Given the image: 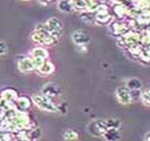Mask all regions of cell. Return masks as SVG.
I'll return each instance as SVG.
<instances>
[{
  "mask_svg": "<svg viewBox=\"0 0 150 141\" xmlns=\"http://www.w3.org/2000/svg\"><path fill=\"white\" fill-rule=\"evenodd\" d=\"M104 122H105V125H106L107 129H108V128L118 129L119 127H120V122H119L118 120L110 119V120H106V121H104Z\"/></svg>",
  "mask_w": 150,
  "mask_h": 141,
  "instance_id": "16",
  "label": "cell"
},
{
  "mask_svg": "<svg viewBox=\"0 0 150 141\" xmlns=\"http://www.w3.org/2000/svg\"><path fill=\"white\" fill-rule=\"evenodd\" d=\"M103 137L105 140L107 141H118L121 138V135L119 133L118 129L116 128H108L105 130V133L103 134Z\"/></svg>",
  "mask_w": 150,
  "mask_h": 141,
  "instance_id": "7",
  "label": "cell"
},
{
  "mask_svg": "<svg viewBox=\"0 0 150 141\" xmlns=\"http://www.w3.org/2000/svg\"><path fill=\"white\" fill-rule=\"evenodd\" d=\"M17 105H18L22 109H27L30 107V100L28 98H25V97H23V98H19L17 100Z\"/></svg>",
  "mask_w": 150,
  "mask_h": 141,
  "instance_id": "17",
  "label": "cell"
},
{
  "mask_svg": "<svg viewBox=\"0 0 150 141\" xmlns=\"http://www.w3.org/2000/svg\"><path fill=\"white\" fill-rule=\"evenodd\" d=\"M18 67L22 72H30L35 69L33 61H32V59H29V58L21 59L18 62Z\"/></svg>",
  "mask_w": 150,
  "mask_h": 141,
  "instance_id": "8",
  "label": "cell"
},
{
  "mask_svg": "<svg viewBox=\"0 0 150 141\" xmlns=\"http://www.w3.org/2000/svg\"><path fill=\"white\" fill-rule=\"evenodd\" d=\"M45 27L48 31L50 32V34L53 35L54 38H56L57 40L62 35L63 33V28L62 24L57 17H50L46 22H45Z\"/></svg>",
  "mask_w": 150,
  "mask_h": 141,
  "instance_id": "1",
  "label": "cell"
},
{
  "mask_svg": "<svg viewBox=\"0 0 150 141\" xmlns=\"http://www.w3.org/2000/svg\"><path fill=\"white\" fill-rule=\"evenodd\" d=\"M127 87H128L131 91H135V90H139L142 88V82L139 79L137 78H132L130 79L127 83Z\"/></svg>",
  "mask_w": 150,
  "mask_h": 141,
  "instance_id": "14",
  "label": "cell"
},
{
  "mask_svg": "<svg viewBox=\"0 0 150 141\" xmlns=\"http://www.w3.org/2000/svg\"><path fill=\"white\" fill-rule=\"evenodd\" d=\"M23 1H30V0H23Z\"/></svg>",
  "mask_w": 150,
  "mask_h": 141,
  "instance_id": "24",
  "label": "cell"
},
{
  "mask_svg": "<svg viewBox=\"0 0 150 141\" xmlns=\"http://www.w3.org/2000/svg\"><path fill=\"white\" fill-rule=\"evenodd\" d=\"M115 12L117 15L119 16H123L125 15V13L127 12V10H125V8L122 4H119V6H117L115 8Z\"/></svg>",
  "mask_w": 150,
  "mask_h": 141,
  "instance_id": "21",
  "label": "cell"
},
{
  "mask_svg": "<svg viewBox=\"0 0 150 141\" xmlns=\"http://www.w3.org/2000/svg\"><path fill=\"white\" fill-rule=\"evenodd\" d=\"M136 6L138 9H147V8H150V0H137L136 1Z\"/></svg>",
  "mask_w": 150,
  "mask_h": 141,
  "instance_id": "18",
  "label": "cell"
},
{
  "mask_svg": "<svg viewBox=\"0 0 150 141\" xmlns=\"http://www.w3.org/2000/svg\"><path fill=\"white\" fill-rule=\"evenodd\" d=\"M32 100L35 103V105L38 107H40L41 109L46 110V111H57V106L50 100V97H47L46 95L35 94V95H33Z\"/></svg>",
  "mask_w": 150,
  "mask_h": 141,
  "instance_id": "2",
  "label": "cell"
},
{
  "mask_svg": "<svg viewBox=\"0 0 150 141\" xmlns=\"http://www.w3.org/2000/svg\"><path fill=\"white\" fill-rule=\"evenodd\" d=\"M66 141H76L78 139V134L73 129H68L63 135Z\"/></svg>",
  "mask_w": 150,
  "mask_h": 141,
  "instance_id": "15",
  "label": "cell"
},
{
  "mask_svg": "<svg viewBox=\"0 0 150 141\" xmlns=\"http://www.w3.org/2000/svg\"><path fill=\"white\" fill-rule=\"evenodd\" d=\"M94 19L98 24H102V25H105L108 22H110L112 19V16L110 15L108 11H103V12H97L96 16H94Z\"/></svg>",
  "mask_w": 150,
  "mask_h": 141,
  "instance_id": "9",
  "label": "cell"
},
{
  "mask_svg": "<svg viewBox=\"0 0 150 141\" xmlns=\"http://www.w3.org/2000/svg\"><path fill=\"white\" fill-rule=\"evenodd\" d=\"M8 51V46L4 42H0V55H4Z\"/></svg>",
  "mask_w": 150,
  "mask_h": 141,
  "instance_id": "22",
  "label": "cell"
},
{
  "mask_svg": "<svg viewBox=\"0 0 150 141\" xmlns=\"http://www.w3.org/2000/svg\"><path fill=\"white\" fill-rule=\"evenodd\" d=\"M72 41L74 44L78 45V46H85L90 42V36L85 31L77 30L72 34Z\"/></svg>",
  "mask_w": 150,
  "mask_h": 141,
  "instance_id": "4",
  "label": "cell"
},
{
  "mask_svg": "<svg viewBox=\"0 0 150 141\" xmlns=\"http://www.w3.org/2000/svg\"><path fill=\"white\" fill-rule=\"evenodd\" d=\"M142 100L145 105L147 106H150V90H147L145 91L144 93L142 94Z\"/></svg>",
  "mask_w": 150,
  "mask_h": 141,
  "instance_id": "20",
  "label": "cell"
},
{
  "mask_svg": "<svg viewBox=\"0 0 150 141\" xmlns=\"http://www.w3.org/2000/svg\"><path fill=\"white\" fill-rule=\"evenodd\" d=\"M127 27H128V26L125 25V24H122V22H116V24L112 25V31H114V33H116V34L123 35L128 31V28H127Z\"/></svg>",
  "mask_w": 150,
  "mask_h": 141,
  "instance_id": "11",
  "label": "cell"
},
{
  "mask_svg": "<svg viewBox=\"0 0 150 141\" xmlns=\"http://www.w3.org/2000/svg\"><path fill=\"white\" fill-rule=\"evenodd\" d=\"M31 55L33 58H41V59H45L48 57V53L46 50L42 48V47H37L31 51Z\"/></svg>",
  "mask_w": 150,
  "mask_h": 141,
  "instance_id": "13",
  "label": "cell"
},
{
  "mask_svg": "<svg viewBox=\"0 0 150 141\" xmlns=\"http://www.w3.org/2000/svg\"><path fill=\"white\" fill-rule=\"evenodd\" d=\"M106 129L107 127L104 121H96L89 125V132L93 136H103Z\"/></svg>",
  "mask_w": 150,
  "mask_h": 141,
  "instance_id": "5",
  "label": "cell"
},
{
  "mask_svg": "<svg viewBox=\"0 0 150 141\" xmlns=\"http://www.w3.org/2000/svg\"><path fill=\"white\" fill-rule=\"evenodd\" d=\"M138 41H139V35L137 33H134V32H129V33L127 32L123 35H121V43H123L121 45L131 47L133 45L137 44Z\"/></svg>",
  "mask_w": 150,
  "mask_h": 141,
  "instance_id": "6",
  "label": "cell"
},
{
  "mask_svg": "<svg viewBox=\"0 0 150 141\" xmlns=\"http://www.w3.org/2000/svg\"><path fill=\"white\" fill-rule=\"evenodd\" d=\"M58 9L63 13H71L74 10L70 0H60L58 2Z\"/></svg>",
  "mask_w": 150,
  "mask_h": 141,
  "instance_id": "10",
  "label": "cell"
},
{
  "mask_svg": "<svg viewBox=\"0 0 150 141\" xmlns=\"http://www.w3.org/2000/svg\"><path fill=\"white\" fill-rule=\"evenodd\" d=\"M11 92H12V90H6V91L2 93V96L6 98V100H15L16 97H17V94L14 92L13 94H11Z\"/></svg>",
  "mask_w": 150,
  "mask_h": 141,
  "instance_id": "19",
  "label": "cell"
},
{
  "mask_svg": "<svg viewBox=\"0 0 150 141\" xmlns=\"http://www.w3.org/2000/svg\"><path fill=\"white\" fill-rule=\"evenodd\" d=\"M145 141H150V132H148L145 136Z\"/></svg>",
  "mask_w": 150,
  "mask_h": 141,
  "instance_id": "23",
  "label": "cell"
},
{
  "mask_svg": "<svg viewBox=\"0 0 150 141\" xmlns=\"http://www.w3.org/2000/svg\"><path fill=\"white\" fill-rule=\"evenodd\" d=\"M39 71H40L41 74H44V75H47V74H50V73L54 72V65L52 62H48V61H44L43 64L39 67Z\"/></svg>",
  "mask_w": 150,
  "mask_h": 141,
  "instance_id": "12",
  "label": "cell"
},
{
  "mask_svg": "<svg viewBox=\"0 0 150 141\" xmlns=\"http://www.w3.org/2000/svg\"><path fill=\"white\" fill-rule=\"evenodd\" d=\"M116 96L119 103L123 105H129L132 103V91L128 87H119L116 90Z\"/></svg>",
  "mask_w": 150,
  "mask_h": 141,
  "instance_id": "3",
  "label": "cell"
}]
</instances>
